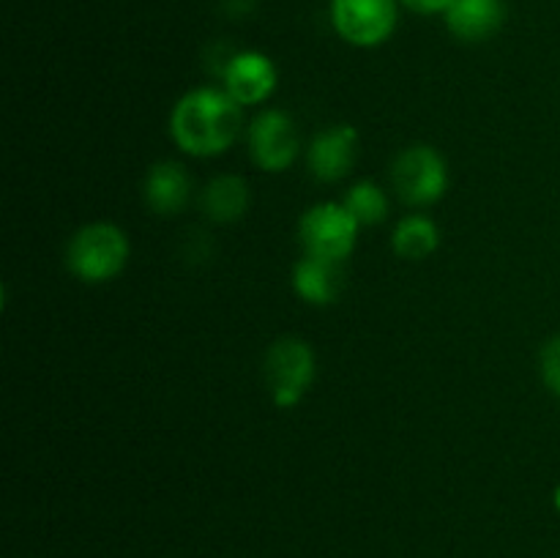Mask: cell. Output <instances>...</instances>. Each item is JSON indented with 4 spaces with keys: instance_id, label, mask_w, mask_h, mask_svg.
<instances>
[{
    "instance_id": "15",
    "label": "cell",
    "mask_w": 560,
    "mask_h": 558,
    "mask_svg": "<svg viewBox=\"0 0 560 558\" xmlns=\"http://www.w3.org/2000/svg\"><path fill=\"white\" fill-rule=\"evenodd\" d=\"M342 202L359 224H381L388 217V195L372 181H359L350 186Z\"/></svg>"
},
{
    "instance_id": "17",
    "label": "cell",
    "mask_w": 560,
    "mask_h": 558,
    "mask_svg": "<svg viewBox=\"0 0 560 558\" xmlns=\"http://www.w3.org/2000/svg\"><path fill=\"white\" fill-rule=\"evenodd\" d=\"M402 3L410 11H419V14H441V11L446 14L454 0H402Z\"/></svg>"
},
{
    "instance_id": "3",
    "label": "cell",
    "mask_w": 560,
    "mask_h": 558,
    "mask_svg": "<svg viewBox=\"0 0 560 558\" xmlns=\"http://www.w3.org/2000/svg\"><path fill=\"white\" fill-rule=\"evenodd\" d=\"M315 370V350L306 339L279 337L262 359V375L273 405L282 410L295 408L312 388Z\"/></svg>"
},
{
    "instance_id": "8",
    "label": "cell",
    "mask_w": 560,
    "mask_h": 558,
    "mask_svg": "<svg viewBox=\"0 0 560 558\" xmlns=\"http://www.w3.org/2000/svg\"><path fill=\"white\" fill-rule=\"evenodd\" d=\"M224 91L244 107V104H262L277 91V66L268 55L246 49L235 53L222 71Z\"/></svg>"
},
{
    "instance_id": "7",
    "label": "cell",
    "mask_w": 560,
    "mask_h": 558,
    "mask_svg": "<svg viewBox=\"0 0 560 558\" xmlns=\"http://www.w3.org/2000/svg\"><path fill=\"white\" fill-rule=\"evenodd\" d=\"M301 135L284 109H266L249 126L252 162L266 173H282L299 159Z\"/></svg>"
},
{
    "instance_id": "1",
    "label": "cell",
    "mask_w": 560,
    "mask_h": 558,
    "mask_svg": "<svg viewBox=\"0 0 560 558\" xmlns=\"http://www.w3.org/2000/svg\"><path fill=\"white\" fill-rule=\"evenodd\" d=\"M241 104L219 88H195L178 98L170 115V135L189 156H219L241 135Z\"/></svg>"
},
{
    "instance_id": "6",
    "label": "cell",
    "mask_w": 560,
    "mask_h": 558,
    "mask_svg": "<svg viewBox=\"0 0 560 558\" xmlns=\"http://www.w3.org/2000/svg\"><path fill=\"white\" fill-rule=\"evenodd\" d=\"M331 25L353 47H377L397 27V0H331Z\"/></svg>"
},
{
    "instance_id": "16",
    "label": "cell",
    "mask_w": 560,
    "mask_h": 558,
    "mask_svg": "<svg viewBox=\"0 0 560 558\" xmlns=\"http://www.w3.org/2000/svg\"><path fill=\"white\" fill-rule=\"evenodd\" d=\"M539 372L545 386L550 388L556 397H560V334L558 337L547 339L545 348L539 353Z\"/></svg>"
},
{
    "instance_id": "5",
    "label": "cell",
    "mask_w": 560,
    "mask_h": 558,
    "mask_svg": "<svg viewBox=\"0 0 560 558\" xmlns=\"http://www.w3.org/2000/svg\"><path fill=\"white\" fill-rule=\"evenodd\" d=\"M394 191L408 206H432L448 189V164L432 146H410L392 164Z\"/></svg>"
},
{
    "instance_id": "13",
    "label": "cell",
    "mask_w": 560,
    "mask_h": 558,
    "mask_svg": "<svg viewBox=\"0 0 560 558\" xmlns=\"http://www.w3.org/2000/svg\"><path fill=\"white\" fill-rule=\"evenodd\" d=\"M249 184L241 175H217L200 197L202 211L217 224H233L244 219V213L249 211Z\"/></svg>"
},
{
    "instance_id": "4",
    "label": "cell",
    "mask_w": 560,
    "mask_h": 558,
    "mask_svg": "<svg viewBox=\"0 0 560 558\" xmlns=\"http://www.w3.org/2000/svg\"><path fill=\"white\" fill-rule=\"evenodd\" d=\"M359 228L361 224L345 208V202H317L301 217L299 239L306 255L345 263L353 255Z\"/></svg>"
},
{
    "instance_id": "2",
    "label": "cell",
    "mask_w": 560,
    "mask_h": 558,
    "mask_svg": "<svg viewBox=\"0 0 560 558\" xmlns=\"http://www.w3.org/2000/svg\"><path fill=\"white\" fill-rule=\"evenodd\" d=\"M131 255L129 239L113 222H93L77 230L66 249V263L77 279L88 284L109 282L126 268Z\"/></svg>"
},
{
    "instance_id": "18",
    "label": "cell",
    "mask_w": 560,
    "mask_h": 558,
    "mask_svg": "<svg viewBox=\"0 0 560 558\" xmlns=\"http://www.w3.org/2000/svg\"><path fill=\"white\" fill-rule=\"evenodd\" d=\"M556 503H558V509H560V487H558V492H556Z\"/></svg>"
},
{
    "instance_id": "9",
    "label": "cell",
    "mask_w": 560,
    "mask_h": 558,
    "mask_svg": "<svg viewBox=\"0 0 560 558\" xmlns=\"http://www.w3.org/2000/svg\"><path fill=\"white\" fill-rule=\"evenodd\" d=\"M355 156H359V131L348 124H337L323 129L310 142V170L323 184L342 181L353 170Z\"/></svg>"
},
{
    "instance_id": "11",
    "label": "cell",
    "mask_w": 560,
    "mask_h": 558,
    "mask_svg": "<svg viewBox=\"0 0 560 558\" xmlns=\"http://www.w3.org/2000/svg\"><path fill=\"white\" fill-rule=\"evenodd\" d=\"M145 206L156 211L159 217H173L186 208L191 197V181L184 164L159 162L148 170L145 184H142Z\"/></svg>"
},
{
    "instance_id": "14",
    "label": "cell",
    "mask_w": 560,
    "mask_h": 558,
    "mask_svg": "<svg viewBox=\"0 0 560 558\" xmlns=\"http://www.w3.org/2000/svg\"><path fill=\"white\" fill-rule=\"evenodd\" d=\"M392 246L402 260H427L441 246V228L424 213H410L394 228Z\"/></svg>"
},
{
    "instance_id": "12",
    "label": "cell",
    "mask_w": 560,
    "mask_h": 558,
    "mask_svg": "<svg viewBox=\"0 0 560 558\" xmlns=\"http://www.w3.org/2000/svg\"><path fill=\"white\" fill-rule=\"evenodd\" d=\"M506 22L503 0H454L446 11V25L463 42H487Z\"/></svg>"
},
{
    "instance_id": "10",
    "label": "cell",
    "mask_w": 560,
    "mask_h": 558,
    "mask_svg": "<svg viewBox=\"0 0 560 558\" xmlns=\"http://www.w3.org/2000/svg\"><path fill=\"white\" fill-rule=\"evenodd\" d=\"M293 288L299 299H304L312 306H328L342 295L345 290V271L339 260L328 257L306 255L295 263L293 268Z\"/></svg>"
}]
</instances>
